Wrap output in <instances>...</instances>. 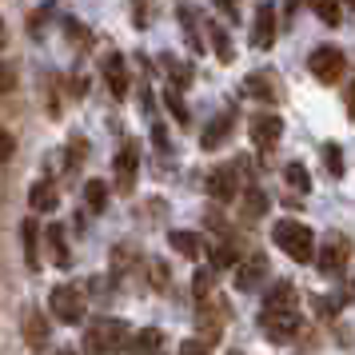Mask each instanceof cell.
<instances>
[{"label": "cell", "mask_w": 355, "mask_h": 355, "mask_svg": "<svg viewBox=\"0 0 355 355\" xmlns=\"http://www.w3.org/2000/svg\"><path fill=\"white\" fill-rule=\"evenodd\" d=\"M284 180H288V188L291 192H311V176H307V168L304 164H288V168H284Z\"/></svg>", "instance_id": "28"}, {"label": "cell", "mask_w": 355, "mask_h": 355, "mask_svg": "<svg viewBox=\"0 0 355 355\" xmlns=\"http://www.w3.org/2000/svg\"><path fill=\"white\" fill-rule=\"evenodd\" d=\"M272 44H275V4L263 0L256 8V20H252V49L268 52Z\"/></svg>", "instance_id": "11"}, {"label": "cell", "mask_w": 355, "mask_h": 355, "mask_svg": "<svg viewBox=\"0 0 355 355\" xmlns=\"http://www.w3.org/2000/svg\"><path fill=\"white\" fill-rule=\"evenodd\" d=\"M263 211H268V196L259 192V188H248V192H243V220L252 224V220H259Z\"/></svg>", "instance_id": "24"}, {"label": "cell", "mask_w": 355, "mask_h": 355, "mask_svg": "<svg viewBox=\"0 0 355 355\" xmlns=\"http://www.w3.org/2000/svg\"><path fill=\"white\" fill-rule=\"evenodd\" d=\"M12 88H17V72H12L8 64H0V96L12 92Z\"/></svg>", "instance_id": "36"}, {"label": "cell", "mask_w": 355, "mask_h": 355, "mask_svg": "<svg viewBox=\"0 0 355 355\" xmlns=\"http://www.w3.org/2000/svg\"><path fill=\"white\" fill-rule=\"evenodd\" d=\"M132 343V327L124 320H96L84 336V352H124Z\"/></svg>", "instance_id": "3"}, {"label": "cell", "mask_w": 355, "mask_h": 355, "mask_svg": "<svg viewBox=\"0 0 355 355\" xmlns=\"http://www.w3.org/2000/svg\"><path fill=\"white\" fill-rule=\"evenodd\" d=\"M44 236H49V248H52V263H56V268H68V263H72V252H68V236H64V227L52 224L49 232H44Z\"/></svg>", "instance_id": "18"}, {"label": "cell", "mask_w": 355, "mask_h": 355, "mask_svg": "<svg viewBox=\"0 0 355 355\" xmlns=\"http://www.w3.org/2000/svg\"><path fill=\"white\" fill-rule=\"evenodd\" d=\"M168 243H172L184 259H200V256H204V243H200V236H196V232H172V236H168Z\"/></svg>", "instance_id": "20"}, {"label": "cell", "mask_w": 355, "mask_h": 355, "mask_svg": "<svg viewBox=\"0 0 355 355\" xmlns=\"http://www.w3.org/2000/svg\"><path fill=\"white\" fill-rule=\"evenodd\" d=\"M160 64H164V72L172 76V88H188V84L196 80L192 64H184V60H176V56H164Z\"/></svg>", "instance_id": "22"}, {"label": "cell", "mask_w": 355, "mask_h": 355, "mask_svg": "<svg viewBox=\"0 0 355 355\" xmlns=\"http://www.w3.org/2000/svg\"><path fill=\"white\" fill-rule=\"evenodd\" d=\"M232 124H236V112L227 108V112H220L216 120H211L208 128H204V136H200V144L208 148V152H216V148L224 144L227 136H232Z\"/></svg>", "instance_id": "15"}, {"label": "cell", "mask_w": 355, "mask_h": 355, "mask_svg": "<svg viewBox=\"0 0 355 355\" xmlns=\"http://www.w3.org/2000/svg\"><path fill=\"white\" fill-rule=\"evenodd\" d=\"M236 263V248L232 243H220V248H211V268L220 272V268H232Z\"/></svg>", "instance_id": "34"}, {"label": "cell", "mask_w": 355, "mask_h": 355, "mask_svg": "<svg viewBox=\"0 0 355 355\" xmlns=\"http://www.w3.org/2000/svg\"><path fill=\"white\" fill-rule=\"evenodd\" d=\"M208 40H211V49H216V60L220 64H232L236 60V49H232V40H227V33L220 24H208Z\"/></svg>", "instance_id": "21"}, {"label": "cell", "mask_w": 355, "mask_h": 355, "mask_svg": "<svg viewBox=\"0 0 355 355\" xmlns=\"http://www.w3.org/2000/svg\"><path fill=\"white\" fill-rule=\"evenodd\" d=\"M263 307H295V284H275L272 291H268V300H263Z\"/></svg>", "instance_id": "27"}, {"label": "cell", "mask_w": 355, "mask_h": 355, "mask_svg": "<svg viewBox=\"0 0 355 355\" xmlns=\"http://www.w3.org/2000/svg\"><path fill=\"white\" fill-rule=\"evenodd\" d=\"M164 108H168V112L176 116V124H180V128H188V120H192V116H188V108H184V100H180L176 88H168V92H164Z\"/></svg>", "instance_id": "30"}, {"label": "cell", "mask_w": 355, "mask_h": 355, "mask_svg": "<svg viewBox=\"0 0 355 355\" xmlns=\"http://www.w3.org/2000/svg\"><path fill=\"white\" fill-rule=\"evenodd\" d=\"M259 331L272 339V343H291V339L304 331L300 311L295 307H263L259 311Z\"/></svg>", "instance_id": "4"}, {"label": "cell", "mask_w": 355, "mask_h": 355, "mask_svg": "<svg viewBox=\"0 0 355 355\" xmlns=\"http://www.w3.org/2000/svg\"><path fill=\"white\" fill-rule=\"evenodd\" d=\"M347 259H352V240H347L343 232H331V236H327V243L320 248L315 263H320L323 275H339L343 268H347Z\"/></svg>", "instance_id": "7"}, {"label": "cell", "mask_w": 355, "mask_h": 355, "mask_svg": "<svg viewBox=\"0 0 355 355\" xmlns=\"http://www.w3.org/2000/svg\"><path fill=\"white\" fill-rule=\"evenodd\" d=\"M211 288H216V268H200L192 279V291H196V300H204V295H211Z\"/></svg>", "instance_id": "32"}, {"label": "cell", "mask_w": 355, "mask_h": 355, "mask_svg": "<svg viewBox=\"0 0 355 355\" xmlns=\"http://www.w3.org/2000/svg\"><path fill=\"white\" fill-rule=\"evenodd\" d=\"M236 192H240V168L232 164V168H211L208 172V196L216 200V204H232L236 200Z\"/></svg>", "instance_id": "9"}, {"label": "cell", "mask_w": 355, "mask_h": 355, "mask_svg": "<svg viewBox=\"0 0 355 355\" xmlns=\"http://www.w3.org/2000/svg\"><path fill=\"white\" fill-rule=\"evenodd\" d=\"M20 327H24V339H28L33 347H44V343H49V320H44L36 307H24V311H20Z\"/></svg>", "instance_id": "16"}, {"label": "cell", "mask_w": 355, "mask_h": 355, "mask_svg": "<svg viewBox=\"0 0 355 355\" xmlns=\"http://www.w3.org/2000/svg\"><path fill=\"white\" fill-rule=\"evenodd\" d=\"M49 307L60 323H80L84 320V291L72 288V284H56L49 291Z\"/></svg>", "instance_id": "5"}, {"label": "cell", "mask_w": 355, "mask_h": 355, "mask_svg": "<svg viewBox=\"0 0 355 355\" xmlns=\"http://www.w3.org/2000/svg\"><path fill=\"white\" fill-rule=\"evenodd\" d=\"M116 188L124 196H132V188H136V172H140V148L136 144H124L120 152H116Z\"/></svg>", "instance_id": "10"}, {"label": "cell", "mask_w": 355, "mask_h": 355, "mask_svg": "<svg viewBox=\"0 0 355 355\" xmlns=\"http://www.w3.org/2000/svg\"><path fill=\"white\" fill-rule=\"evenodd\" d=\"M343 104H347V116L355 120V80L347 84V100H343Z\"/></svg>", "instance_id": "40"}, {"label": "cell", "mask_w": 355, "mask_h": 355, "mask_svg": "<svg viewBox=\"0 0 355 355\" xmlns=\"http://www.w3.org/2000/svg\"><path fill=\"white\" fill-rule=\"evenodd\" d=\"M28 204H33V211H56V204H60L56 184L52 180H36L33 188H28Z\"/></svg>", "instance_id": "17"}, {"label": "cell", "mask_w": 355, "mask_h": 355, "mask_svg": "<svg viewBox=\"0 0 355 355\" xmlns=\"http://www.w3.org/2000/svg\"><path fill=\"white\" fill-rule=\"evenodd\" d=\"M323 164H327V172H331V180L343 176V152H339L336 144H323Z\"/></svg>", "instance_id": "33"}, {"label": "cell", "mask_w": 355, "mask_h": 355, "mask_svg": "<svg viewBox=\"0 0 355 355\" xmlns=\"http://www.w3.org/2000/svg\"><path fill=\"white\" fill-rule=\"evenodd\" d=\"M263 275H268V259L256 252V256H248L240 263V272H236V288H240V291H256Z\"/></svg>", "instance_id": "14"}, {"label": "cell", "mask_w": 355, "mask_h": 355, "mask_svg": "<svg viewBox=\"0 0 355 355\" xmlns=\"http://www.w3.org/2000/svg\"><path fill=\"white\" fill-rule=\"evenodd\" d=\"M243 92L272 104V100H275V80H272V72H252V76L243 80Z\"/></svg>", "instance_id": "19"}, {"label": "cell", "mask_w": 355, "mask_h": 355, "mask_svg": "<svg viewBox=\"0 0 355 355\" xmlns=\"http://www.w3.org/2000/svg\"><path fill=\"white\" fill-rule=\"evenodd\" d=\"M227 320H232V307H227L216 291H211V295H204V300H196V331H200V339H204L208 347H216V343H220Z\"/></svg>", "instance_id": "2"}, {"label": "cell", "mask_w": 355, "mask_h": 355, "mask_svg": "<svg viewBox=\"0 0 355 355\" xmlns=\"http://www.w3.org/2000/svg\"><path fill=\"white\" fill-rule=\"evenodd\" d=\"M272 240L279 252H288L295 263H307V259H315V236H311V227L300 224V220H279L272 227Z\"/></svg>", "instance_id": "1"}, {"label": "cell", "mask_w": 355, "mask_h": 355, "mask_svg": "<svg viewBox=\"0 0 355 355\" xmlns=\"http://www.w3.org/2000/svg\"><path fill=\"white\" fill-rule=\"evenodd\" d=\"M211 4H216V8H220V12H224L227 20H236V17H240V12H236V4H232V0H211Z\"/></svg>", "instance_id": "39"}, {"label": "cell", "mask_w": 355, "mask_h": 355, "mask_svg": "<svg viewBox=\"0 0 355 355\" xmlns=\"http://www.w3.org/2000/svg\"><path fill=\"white\" fill-rule=\"evenodd\" d=\"M128 347H136V352H160V347H164V331H160V327H144V331H136V336H132Z\"/></svg>", "instance_id": "25"}, {"label": "cell", "mask_w": 355, "mask_h": 355, "mask_svg": "<svg viewBox=\"0 0 355 355\" xmlns=\"http://www.w3.org/2000/svg\"><path fill=\"white\" fill-rule=\"evenodd\" d=\"M315 17H320L327 28H339V20H343V12H339V0H315Z\"/></svg>", "instance_id": "31"}, {"label": "cell", "mask_w": 355, "mask_h": 355, "mask_svg": "<svg viewBox=\"0 0 355 355\" xmlns=\"http://www.w3.org/2000/svg\"><path fill=\"white\" fill-rule=\"evenodd\" d=\"M132 24L148 28L152 24V0H132Z\"/></svg>", "instance_id": "35"}, {"label": "cell", "mask_w": 355, "mask_h": 355, "mask_svg": "<svg viewBox=\"0 0 355 355\" xmlns=\"http://www.w3.org/2000/svg\"><path fill=\"white\" fill-rule=\"evenodd\" d=\"M20 243H24V268L40 272V227H36V216H28L20 224Z\"/></svg>", "instance_id": "12"}, {"label": "cell", "mask_w": 355, "mask_h": 355, "mask_svg": "<svg viewBox=\"0 0 355 355\" xmlns=\"http://www.w3.org/2000/svg\"><path fill=\"white\" fill-rule=\"evenodd\" d=\"M180 352H184V355H196V352H208V343H204V339H184V343H180Z\"/></svg>", "instance_id": "38"}, {"label": "cell", "mask_w": 355, "mask_h": 355, "mask_svg": "<svg viewBox=\"0 0 355 355\" xmlns=\"http://www.w3.org/2000/svg\"><path fill=\"white\" fill-rule=\"evenodd\" d=\"M84 204H88V211H104L108 208V188L100 180H88L84 184Z\"/></svg>", "instance_id": "26"}, {"label": "cell", "mask_w": 355, "mask_h": 355, "mask_svg": "<svg viewBox=\"0 0 355 355\" xmlns=\"http://www.w3.org/2000/svg\"><path fill=\"white\" fill-rule=\"evenodd\" d=\"M176 17H180V28H184V36H188V49L200 56V52H204V40H200V24H196V12H192V8H180Z\"/></svg>", "instance_id": "23"}, {"label": "cell", "mask_w": 355, "mask_h": 355, "mask_svg": "<svg viewBox=\"0 0 355 355\" xmlns=\"http://www.w3.org/2000/svg\"><path fill=\"white\" fill-rule=\"evenodd\" d=\"M104 80H108V88H112L116 100L128 96V64H124V56H120V52H112V56L104 60Z\"/></svg>", "instance_id": "13"}, {"label": "cell", "mask_w": 355, "mask_h": 355, "mask_svg": "<svg viewBox=\"0 0 355 355\" xmlns=\"http://www.w3.org/2000/svg\"><path fill=\"white\" fill-rule=\"evenodd\" d=\"M307 68H311V76L320 84H336L339 76H343L347 60H343V52H339L336 44H320V49L307 56Z\"/></svg>", "instance_id": "6"}, {"label": "cell", "mask_w": 355, "mask_h": 355, "mask_svg": "<svg viewBox=\"0 0 355 355\" xmlns=\"http://www.w3.org/2000/svg\"><path fill=\"white\" fill-rule=\"evenodd\" d=\"M4 40H8V28H4V20H0V49H4Z\"/></svg>", "instance_id": "42"}, {"label": "cell", "mask_w": 355, "mask_h": 355, "mask_svg": "<svg viewBox=\"0 0 355 355\" xmlns=\"http://www.w3.org/2000/svg\"><path fill=\"white\" fill-rule=\"evenodd\" d=\"M248 132H252V140H256L259 152H272L279 144V136H284V120L275 112H256L252 124H248Z\"/></svg>", "instance_id": "8"}, {"label": "cell", "mask_w": 355, "mask_h": 355, "mask_svg": "<svg viewBox=\"0 0 355 355\" xmlns=\"http://www.w3.org/2000/svg\"><path fill=\"white\" fill-rule=\"evenodd\" d=\"M144 275H148V288H156V291H164L168 288V263L164 259H148V268H144Z\"/></svg>", "instance_id": "29"}, {"label": "cell", "mask_w": 355, "mask_h": 355, "mask_svg": "<svg viewBox=\"0 0 355 355\" xmlns=\"http://www.w3.org/2000/svg\"><path fill=\"white\" fill-rule=\"evenodd\" d=\"M300 4H304V0H288V12H295V8H300Z\"/></svg>", "instance_id": "43"}, {"label": "cell", "mask_w": 355, "mask_h": 355, "mask_svg": "<svg viewBox=\"0 0 355 355\" xmlns=\"http://www.w3.org/2000/svg\"><path fill=\"white\" fill-rule=\"evenodd\" d=\"M152 140H156V148H168V132L156 124V132H152Z\"/></svg>", "instance_id": "41"}, {"label": "cell", "mask_w": 355, "mask_h": 355, "mask_svg": "<svg viewBox=\"0 0 355 355\" xmlns=\"http://www.w3.org/2000/svg\"><path fill=\"white\" fill-rule=\"evenodd\" d=\"M12 152H17V140H12V136H8V132L0 128V164L8 160V156H12Z\"/></svg>", "instance_id": "37"}]
</instances>
